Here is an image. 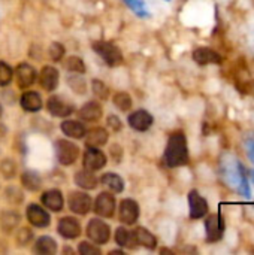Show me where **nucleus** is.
I'll use <instances>...</instances> for the list:
<instances>
[{
	"instance_id": "nucleus-1",
	"label": "nucleus",
	"mask_w": 254,
	"mask_h": 255,
	"mask_svg": "<svg viewBox=\"0 0 254 255\" xmlns=\"http://www.w3.org/2000/svg\"><path fill=\"white\" fill-rule=\"evenodd\" d=\"M222 178L228 187L238 191L243 197L250 199L252 193L247 181V173L237 157L228 154L222 158Z\"/></svg>"
},
{
	"instance_id": "nucleus-2",
	"label": "nucleus",
	"mask_w": 254,
	"mask_h": 255,
	"mask_svg": "<svg viewBox=\"0 0 254 255\" xmlns=\"http://www.w3.org/2000/svg\"><path fill=\"white\" fill-rule=\"evenodd\" d=\"M163 160L168 167H181L189 163L187 139L183 131H174L169 136Z\"/></svg>"
},
{
	"instance_id": "nucleus-3",
	"label": "nucleus",
	"mask_w": 254,
	"mask_h": 255,
	"mask_svg": "<svg viewBox=\"0 0 254 255\" xmlns=\"http://www.w3.org/2000/svg\"><path fill=\"white\" fill-rule=\"evenodd\" d=\"M93 49L111 67H117L123 63V54H121L120 48L111 42L97 40L93 43Z\"/></svg>"
},
{
	"instance_id": "nucleus-4",
	"label": "nucleus",
	"mask_w": 254,
	"mask_h": 255,
	"mask_svg": "<svg viewBox=\"0 0 254 255\" xmlns=\"http://www.w3.org/2000/svg\"><path fill=\"white\" fill-rule=\"evenodd\" d=\"M54 149H55V157L61 166H72L79 157L78 145L66 139H58L54 145Z\"/></svg>"
},
{
	"instance_id": "nucleus-5",
	"label": "nucleus",
	"mask_w": 254,
	"mask_h": 255,
	"mask_svg": "<svg viewBox=\"0 0 254 255\" xmlns=\"http://www.w3.org/2000/svg\"><path fill=\"white\" fill-rule=\"evenodd\" d=\"M85 233H87L88 239L91 242L97 244V245H105L111 239V229H109V226L105 221L97 220V218H93V220L88 221Z\"/></svg>"
},
{
	"instance_id": "nucleus-6",
	"label": "nucleus",
	"mask_w": 254,
	"mask_h": 255,
	"mask_svg": "<svg viewBox=\"0 0 254 255\" xmlns=\"http://www.w3.org/2000/svg\"><path fill=\"white\" fill-rule=\"evenodd\" d=\"M46 109L55 118H66L73 114L75 106L60 96H51L46 102Z\"/></svg>"
},
{
	"instance_id": "nucleus-7",
	"label": "nucleus",
	"mask_w": 254,
	"mask_h": 255,
	"mask_svg": "<svg viewBox=\"0 0 254 255\" xmlns=\"http://www.w3.org/2000/svg\"><path fill=\"white\" fill-rule=\"evenodd\" d=\"M105 164H106V155L99 148L87 146L82 157V166L90 172H96L103 169Z\"/></svg>"
},
{
	"instance_id": "nucleus-8",
	"label": "nucleus",
	"mask_w": 254,
	"mask_h": 255,
	"mask_svg": "<svg viewBox=\"0 0 254 255\" xmlns=\"http://www.w3.org/2000/svg\"><path fill=\"white\" fill-rule=\"evenodd\" d=\"M69 209L76 215H87L91 211V197L81 191H73L69 194L67 200Z\"/></svg>"
},
{
	"instance_id": "nucleus-9",
	"label": "nucleus",
	"mask_w": 254,
	"mask_h": 255,
	"mask_svg": "<svg viewBox=\"0 0 254 255\" xmlns=\"http://www.w3.org/2000/svg\"><path fill=\"white\" fill-rule=\"evenodd\" d=\"M25 217H27V221L33 226V227H37V229H45L49 226L51 223V217L49 214L40 208L39 205L36 203H30L25 209Z\"/></svg>"
},
{
	"instance_id": "nucleus-10",
	"label": "nucleus",
	"mask_w": 254,
	"mask_h": 255,
	"mask_svg": "<svg viewBox=\"0 0 254 255\" xmlns=\"http://www.w3.org/2000/svg\"><path fill=\"white\" fill-rule=\"evenodd\" d=\"M205 232L208 242H219L225 235V220L222 215H210L205 221Z\"/></svg>"
},
{
	"instance_id": "nucleus-11",
	"label": "nucleus",
	"mask_w": 254,
	"mask_h": 255,
	"mask_svg": "<svg viewBox=\"0 0 254 255\" xmlns=\"http://www.w3.org/2000/svg\"><path fill=\"white\" fill-rule=\"evenodd\" d=\"M13 75H15V82H16L18 88H21V90L30 88L34 84L36 76H37L36 70L30 64H27V63H19L15 67Z\"/></svg>"
},
{
	"instance_id": "nucleus-12",
	"label": "nucleus",
	"mask_w": 254,
	"mask_h": 255,
	"mask_svg": "<svg viewBox=\"0 0 254 255\" xmlns=\"http://www.w3.org/2000/svg\"><path fill=\"white\" fill-rule=\"evenodd\" d=\"M57 232L61 238L67 239V241H73L76 238L81 236V224L78 223V220L72 218V217H63L58 220L57 224Z\"/></svg>"
},
{
	"instance_id": "nucleus-13",
	"label": "nucleus",
	"mask_w": 254,
	"mask_h": 255,
	"mask_svg": "<svg viewBox=\"0 0 254 255\" xmlns=\"http://www.w3.org/2000/svg\"><path fill=\"white\" fill-rule=\"evenodd\" d=\"M120 221L126 226H133L139 218V205L133 199H124L120 203Z\"/></svg>"
},
{
	"instance_id": "nucleus-14",
	"label": "nucleus",
	"mask_w": 254,
	"mask_h": 255,
	"mask_svg": "<svg viewBox=\"0 0 254 255\" xmlns=\"http://www.w3.org/2000/svg\"><path fill=\"white\" fill-rule=\"evenodd\" d=\"M94 212L102 218H111L115 212V199L109 193H100L94 200Z\"/></svg>"
},
{
	"instance_id": "nucleus-15",
	"label": "nucleus",
	"mask_w": 254,
	"mask_h": 255,
	"mask_svg": "<svg viewBox=\"0 0 254 255\" xmlns=\"http://www.w3.org/2000/svg\"><path fill=\"white\" fill-rule=\"evenodd\" d=\"M189 208H190V218L192 220L204 218L208 212L207 200L196 190H192L189 193Z\"/></svg>"
},
{
	"instance_id": "nucleus-16",
	"label": "nucleus",
	"mask_w": 254,
	"mask_h": 255,
	"mask_svg": "<svg viewBox=\"0 0 254 255\" xmlns=\"http://www.w3.org/2000/svg\"><path fill=\"white\" fill-rule=\"evenodd\" d=\"M129 126L136 131H147L153 126V117L145 109L135 111L129 115Z\"/></svg>"
},
{
	"instance_id": "nucleus-17",
	"label": "nucleus",
	"mask_w": 254,
	"mask_h": 255,
	"mask_svg": "<svg viewBox=\"0 0 254 255\" xmlns=\"http://www.w3.org/2000/svg\"><path fill=\"white\" fill-rule=\"evenodd\" d=\"M193 60L199 64V66H207V64H220L223 61L222 55L207 46H201L196 48L193 51Z\"/></svg>"
},
{
	"instance_id": "nucleus-18",
	"label": "nucleus",
	"mask_w": 254,
	"mask_h": 255,
	"mask_svg": "<svg viewBox=\"0 0 254 255\" xmlns=\"http://www.w3.org/2000/svg\"><path fill=\"white\" fill-rule=\"evenodd\" d=\"M58 70L52 66H45L42 67L39 73V85L45 91H54L58 87Z\"/></svg>"
},
{
	"instance_id": "nucleus-19",
	"label": "nucleus",
	"mask_w": 254,
	"mask_h": 255,
	"mask_svg": "<svg viewBox=\"0 0 254 255\" xmlns=\"http://www.w3.org/2000/svg\"><path fill=\"white\" fill-rule=\"evenodd\" d=\"M40 202H42V205H43L46 209H49L51 212H60V211L63 209V203H64L61 191H60V190H55V188L45 191V193L40 196Z\"/></svg>"
},
{
	"instance_id": "nucleus-20",
	"label": "nucleus",
	"mask_w": 254,
	"mask_h": 255,
	"mask_svg": "<svg viewBox=\"0 0 254 255\" xmlns=\"http://www.w3.org/2000/svg\"><path fill=\"white\" fill-rule=\"evenodd\" d=\"M132 238H133V242H136L139 247H144L147 250H156V247H157L156 236L144 227H136L132 232Z\"/></svg>"
},
{
	"instance_id": "nucleus-21",
	"label": "nucleus",
	"mask_w": 254,
	"mask_h": 255,
	"mask_svg": "<svg viewBox=\"0 0 254 255\" xmlns=\"http://www.w3.org/2000/svg\"><path fill=\"white\" fill-rule=\"evenodd\" d=\"M102 106L97 102H88L78 111V117L85 123H97L102 118Z\"/></svg>"
},
{
	"instance_id": "nucleus-22",
	"label": "nucleus",
	"mask_w": 254,
	"mask_h": 255,
	"mask_svg": "<svg viewBox=\"0 0 254 255\" xmlns=\"http://www.w3.org/2000/svg\"><path fill=\"white\" fill-rule=\"evenodd\" d=\"M19 103L25 112H39L42 109V97L36 91H25L21 96Z\"/></svg>"
},
{
	"instance_id": "nucleus-23",
	"label": "nucleus",
	"mask_w": 254,
	"mask_h": 255,
	"mask_svg": "<svg viewBox=\"0 0 254 255\" xmlns=\"http://www.w3.org/2000/svg\"><path fill=\"white\" fill-rule=\"evenodd\" d=\"M84 136H85V145L87 146L100 148V146L106 145V142H108V131L102 127H93Z\"/></svg>"
},
{
	"instance_id": "nucleus-24",
	"label": "nucleus",
	"mask_w": 254,
	"mask_h": 255,
	"mask_svg": "<svg viewBox=\"0 0 254 255\" xmlns=\"http://www.w3.org/2000/svg\"><path fill=\"white\" fill-rule=\"evenodd\" d=\"M21 221V217L15 211H4L0 214V229L4 233L13 232Z\"/></svg>"
},
{
	"instance_id": "nucleus-25",
	"label": "nucleus",
	"mask_w": 254,
	"mask_h": 255,
	"mask_svg": "<svg viewBox=\"0 0 254 255\" xmlns=\"http://www.w3.org/2000/svg\"><path fill=\"white\" fill-rule=\"evenodd\" d=\"M60 128L61 131L72 137V139H82L84 134H85V128L84 126L79 123V121H73V120H66L60 124Z\"/></svg>"
},
{
	"instance_id": "nucleus-26",
	"label": "nucleus",
	"mask_w": 254,
	"mask_h": 255,
	"mask_svg": "<svg viewBox=\"0 0 254 255\" xmlns=\"http://www.w3.org/2000/svg\"><path fill=\"white\" fill-rule=\"evenodd\" d=\"M21 184L27 191L36 193L42 188V179L34 170H24L21 175Z\"/></svg>"
},
{
	"instance_id": "nucleus-27",
	"label": "nucleus",
	"mask_w": 254,
	"mask_h": 255,
	"mask_svg": "<svg viewBox=\"0 0 254 255\" xmlns=\"http://www.w3.org/2000/svg\"><path fill=\"white\" fill-rule=\"evenodd\" d=\"M100 184L103 187H106L109 191L117 193V194H120V193L124 191V181L117 173H105V175H102Z\"/></svg>"
},
{
	"instance_id": "nucleus-28",
	"label": "nucleus",
	"mask_w": 254,
	"mask_h": 255,
	"mask_svg": "<svg viewBox=\"0 0 254 255\" xmlns=\"http://www.w3.org/2000/svg\"><path fill=\"white\" fill-rule=\"evenodd\" d=\"M33 251L39 255H54L57 253V242L49 236H42L36 241Z\"/></svg>"
},
{
	"instance_id": "nucleus-29",
	"label": "nucleus",
	"mask_w": 254,
	"mask_h": 255,
	"mask_svg": "<svg viewBox=\"0 0 254 255\" xmlns=\"http://www.w3.org/2000/svg\"><path fill=\"white\" fill-rule=\"evenodd\" d=\"M75 184L84 190H94L97 187V178L90 170H78L75 175Z\"/></svg>"
},
{
	"instance_id": "nucleus-30",
	"label": "nucleus",
	"mask_w": 254,
	"mask_h": 255,
	"mask_svg": "<svg viewBox=\"0 0 254 255\" xmlns=\"http://www.w3.org/2000/svg\"><path fill=\"white\" fill-rule=\"evenodd\" d=\"M114 105L121 111V112H129L132 109V97L124 93V91H120L114 96Z\"/></svg>"
},
{
	"instance_id": "nucleus-31",
	"label": "nucleus",
	"mask_w": 254,
	"mask_h": 255,
	"mask_svg": "<svg viewBox=\"0 0 254 255\" xmlns=\"http://www.w3.org/2000/svg\"><path fill=\"white\" fill-rule=\"evenodd\" d=\"M67 84L72 88V91H75L76 94H85V91H87V84H85L84 78L78 76L76 73H72L67 78Z\"/></svg>"
},
{
	"instance_id": "nucleus-32",
	"label": "nucleus",
	"mask_w": 254,
	"mask_h": 255,
	"mask_svg": "<svg viewBox=\"0 0 254 255\" xmlns=\"http://www.w3.org/2000/svg\"><path fill=\"white\" fill-rule=\"evenodd\" d=\"M33 238H34V236H33V232H31L30 229H27V227L19 229V230L16 232V235H15L16 247L24 248V247L30 245V244H31V241H33Z\"/></svg>"
},
{
	"instance_id": "nucleus-33",
	"label": "nucleus",
	"mask_w": 254,
	"mask_h": 255,
	"mask_svg": "<svg viewBox=\"0 0 254 255\" xmlns=\"http://www.w3.org/2000/svg\"><path fill=\"white\" fill-rule=\"evenodd\" d=\"M0 173L4 179H12L16 175V164L12 158H4L0 163Z\"/></svg>"
},
{
	"instance_id": "nucleus-34",
	"label": "nucleus",
	"mask_w": 254,
	"mask_h": 255,
	"mask_svg": "<svg viewBox=\"0 0 254 255\" xmlns=\"http://www.w3.org/2000/svg\"><path fill=\"white\" fill-rule=\"evenodd\" d=\"M123 1H124V3L127 4V7L132 9L133 13H136L138 16H141V18L150 16V12H148L145 3H144L142 0H123Z\"/></svg>"
},
{
	"instance_id": "nucleus-35",
	"label": "nucleus",
	"mask_w": 254,
	"mask_h": 255,
	"mask_svg": "<svg viewBox=\"0 0 254 255\" xmlns=\"http://www.w3.org/2000/svg\"><path fill=\"white\" fill-rule=\"evenodd\" d=\"M64 67H66L69 72H72V73H84V72H85V64H84V61H82L79 57H76V55L69 57V58L64 61Z\"/></svg>"
},
{
	"instance_id": "nucleus-36",
	"label": "nucleus",
	"mask_w": 254,
	"mask_h": 255,
	"mask_svg": "<svg viewBox=\"0 0 254 255\" xmlns=\"http://www.w3.org/2000/svg\"><path fill=\"white\" fill-rule=\"evenodd\" d=\"M115 242L120 247H130V242H133L132 232H129L124 227H118L117 232H115Z\"/></svg>"
},
{
	"instance_id": "nucleus-37",
	"label": "nucleus",
	"mask_w": 254,
	"mask_h": 255,
	"mask_svg": "<svg viewBox=\"0 0 254 255\" xmlns=\"http://www.w3.org/2000/svg\"><path fill=\"white\" fill-rule=\"evenodd\" d=\"M12 78H13V70H12V67H10L7 63L0 61V87L9 85L10 81H12Z\"/></svg>"
},
{
	"instance_id": "nucleus-38",
	"label": "nucleus",
	"mask_w": 254,
	"mask_h": 255,
	"mask_svg": "<svg viewBox=\"0 0 254 255\" xmlns=\"http://www.w3.org/2000/svg\"><path fill=\"white\" fill-rule=\"evenodd\" d=\"M4 197H6V200H7L10 205H13V206L22 203V193H21L16 187H7L6 191H4Z\"/></svg>"
},
{
	"instance_id": "nucleus-39",
	"label": "nucleus",
	"mask_w": 254,
	"mask_h": 255,
	"mask_svg": "<svg viewBox=\"0 0 254 255\" xmlns=\"http://www.w3.org/2000/svg\"><path fill=\"white\" fill-rule=\"evenodd\" d=\"M91 87H93V93H94V96H96L97 99L106 100V99L109 97V88H108L102 81L94 79V81L91 82Z\"/></svg>"
},
{
	"instance_id": "nucleus-40",
	"label": "nucleus",
	"mask_w": 254,
	"mask_h": 255,
	"mask_svg": "<svg viewBox=\"0 0 254 255\" xmlns=\"http://www.w3.org/2000/svg\"><path fill=\"white\" fill-rule=\"evenodd\" d=\"M48 55L52 61H60L64 55V46L60 42H52L48 48Z\"/></svg>"
},
{
	"instance_id": "nucleus-41",
	"label": "nucleus",
	"mask_w": 254,
	"mask_h": 255,
	"mask_svg": "<svg viewBox=\"0 0 254 255\" xmlns=\"http://www.w3.org/2000/svg\"><path fill=\"white\" fill-rule=\"evenodd\" d=\"M78 253L81 255H100V250L90 242H81L78 245Z\"/></svg>"
},
{
	"instance_id": "nucleus-42",
	"label": "nucleus",
	"mask_w": 254,
	"mask_h": 255,
	"mask_svg": "<svg viewBox=\"0 0 254 255\" xmlns=\"http://www.w3.org/2000/svg\"><path fill=\"white\" fill-rule=\"evenodd\" d=\"M109 157L111 160H114V163H121L123 160V148L117 143L109 146Z\"/></svg>"
},
{
	"instance_id": "nucleus-43",
	"label": "nucleus",
	"mask_w": 254,
	"mask_h": 255,
	"mask_svg": "<svg viewBox=\"0 0 254 255\" xmlns=\"http://www.w3.org/2000/svg\"><path fill=\"white\" fill-rule=\"evenodd\" d=\"M106 123H108V126H109V128H111L112 131H120V130L123 128L121 120H120L118 117H115V115H109L108 120H106Z\"/></svg>"
},
{
	"instance_id": "nucleus-44",
	"label": "nucleus",
	"mask_w": 254,
	"mask_h": 255,
	"mask_svg": "<svg viewBox=\"0 0 254 255\" xmlns=\"http://www.w3.org/2000/svg\"><path fill=\"white\" fill-rule=\"evenodd\" d=\"M246 146H247V154H249L250 160L254 163V137H252V139H249V140H247Z\"/></svg>"
},
{
	"instance_id": "nucleus-45",
	"label": "nucleus",
	"mask_w": 254,
	"mask_h": 255,
	"mask_svg": "<svg viewBox=\"0 0 254 255\" xmlns=\"http://www.w3.org/2000/svg\"><path fill=\"white\" fill-rule=\"evenodd\" d=\"M1 114H3V112H1V105H0V117H1Z\"/></svg>"
},
{
	"instance_id": "nucleus-46",
	"label": "nucleus",
	"mask_w": 254,
	"mask_h": 255,
	"mask_svg": "<svg viewBox=\"0 0 254 255\" xmlns=\"http://www.w3.org/2000/svg\"><path fill=\"white\" fill-rule=\"evenodd\" d=\"M253 181H254V172H253Z\"/></svg>"
}]
</instances>
